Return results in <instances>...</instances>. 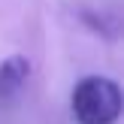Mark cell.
<instances>
[{
    "instance_id": "1",
    "label": "cell",
    "mask_w": 124,
    "mask_h": 124,
    "mask_svg": "<svg viewBox=\"0 0 124 124\" xmlns=\"http://www.w3.org/2000/svg\"><path fill=\"white\" fill-rule=\"evenodd\" d=\"M73 115L79 124H115L121 115V91L106 76H85L73 91Z\"/></svg>"
},
{
    "instance_id": "2",
    "label": "cell",
    "mask_w": 124,
    "mask_h": 124,
    "mask_svg": "<svg viewBox=\"0 0 124 124\" xmlns=\"http://www.w3.org/2000/svg\"><path fill=\"white\" fill-rule=\"evenodd\" d=\"M30 76V64L27 58H21V54H12V58H6L3 64H0V97H15L18 91H21V85L27 82Z\"/></svg>"
}]
</instances>
